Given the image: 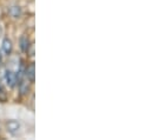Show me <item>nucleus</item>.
I'll return each instance as SVG.
<instances>
[{"instance_id":"20e7f679","label":"nucleus","mask_w":152,"mask_h":140,"mask_svg":"<svg viewBox=\"0 0 152 140\" xmlns=\"http://www.w3.org/2000/svg\"><path fill=\"white\" fill-rule=\"evenodd\" d=\"M6 128L11 134L15 136L20 130V122L17 121V120H10V121L6 122Z\"/></svg>"},{"instance_id":"1a4fd4ad","label":"nucleus","mask_w":152,"mask_h":140,"mask_svg":"<svg viewBox=\"0 0 152 140\" xmlns=\"http://www.w3.org/2000/svg\"><path fill=\"white\" fill-rule=\"evenodd\" d=\"M1 63H2V57H1V53H0V66H1Z\"/></svg>"},{"instance_id":"6e6552de","label":"nucleus","mask_w":152,"mask_h":140,"mask_svg":"<svg viewBox=\"0 0 152 140\" xmlns=\"http://www.w3.org/2000/svg\"><path fill=\"white\" fill-rule=\"evenodd\" d=\"M0 99H1L2 101L6 100V94H5V92H4V88H2V86H1V84H0Z\"/></svg>"},{"instance_id":"39448f33","label":"nucleus","mask_w":152,"mask_h":140,"mask_svg":"<svg viewBox=\"0 0 152 140\" xmlns=\"http://www.w3.org/2000/svg\"><path fill=\"white\" fill-rule=\"evenodd\" d=\"M30 45H31V42H30L28 36H27L26 34L21 35L20 39H19V46H20V50H21L24 53H26L27 50H28V47H30Z\"/></svg>"},{"instance_id":"7ed1b4c3","label":"nucleus","mask_w":152,"mask_h":140,"mask_svg":"<svg viewBox=\"0 0 152 140\" xmlns=\"http://www.w3.org/2000/svg\"><path fill=\"white\" fill-rule=\"evenodd\" d=\"M25 77L28 79V81L31 84H33L36 81V66L33 63H31L26 69H25Z\"/></svg>"},{"instance_id":"423d86ee","label":"nucleus","mask_w":152,"mask_h":140,"mask_svg":"<svg viewBox=\"0 0 152 140\" xmlns=\"http://www.w3.org/2000/svg\"><path fill=\"white\" fill-rule=\"evenodd\" d=\"M1 47H2V51H4V53H5V54H7V55H10V54L12 53V50H13V44H12L11 39H8V38H5V39L2 40Z\"/></svg>"},{"instance_id":"f257e3e1","label":"nucleus","mask_w":152,"mask_h":140,"mask_svg":"<svg viewBox=\"0 0 152 140\" xmlns=\"http://www.w3.org/2000/svg\"><path fill=\"white\" fill-rule=\"evenodd\" d=\"M18 87H19V92H20V96H27L28 92H30V85L31 82L28 81V79L26 77H24L21 80H19L18 82Z\"/></svg>"},{"instance_id":"f03ea898","label":"nucleus","mask_w":152,"mask_h":140,"mask_svg":"<svg viewBox=\"0 0 152 140\" xmlns=\"http://www.w3.org/2000/svg\"><path fill=\"white\" fill-rule=\"evenodd\" d=\"M5 82L10 88H14L17 85V75L11 70L5 71Z\"/></svg>"},{"instance_id":"9d476101","label":"nucleus","mask_w":152,"mask_h":140,"mask_svg":"<svg viewBox=\"0 0 152 140\" xmlns=\"http://www.w3.org/2000/svg\"><path fill=\"white\" fill-rule=\"evenodd\" d=\"M2 34V28H1V25H0V36Z\"/></svg>"},{"instance_id":"0eeeda50","label":"nucleus","mask_w":152,"mask_h":140,"mask_svg":"<svg viewBox=\"0 0 152 140\" xmlns=\"http://www.w3.org/2000/svg\"><path fill=\"white\" fill-rule=\"evenodd\" d=\"M10 14L13 17V18H19L21 15V8L19 6H12L10 8Z\"/></svg>"}]
</instances>
